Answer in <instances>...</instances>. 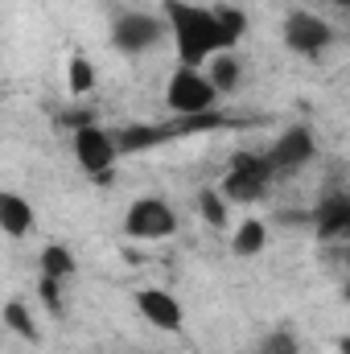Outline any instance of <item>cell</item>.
Returning <instances> with one entry per match:
<instances>
[{
    "mask_svg": "<svg viewBox=\"0 0 350 354\" xmlns=\"http://www.w3.org/2000/svg\"><path fill=\"white\" fill-rule=\"evenodd\" d=\"M264 248H268V223L256 218V214H243V218L231 227V252H235L239 260H252V256H260Z\"/></svg>",
    "mask_w": 350,
    "mask_h": 354,
    "instance_id": "8fae6325",
    "label": "cell"
},
{
    "mask_svg": "<svg viewBox=\"0 0 350 354\" xmlns=\"http://www.w3.org/2000/svg\"><path fill=\"white\" fill-rule=\"evenodd\" d=\"M313 153H317L313 132H309V128H288V132L268 149V161H272L276 174H297V169H305V165L313 161Z\"/></svg>",
    "mask_w": 350,
    "mask_h": 354,
    "instance_id": "9c48e42d",
    "label": "cell"
},
{
    "mask_svg": "<svg viewBox=\"0 0 350 354\" xmlns=\"http://www.w3.org/2000/svg\"><path fill=\"white\" fill-rule=\"evenodd\" d=\"M75 161H79V169L87 177H111L116 174V161H120V140L107 132V128H99V124H87V128H79L75 132Z\"/></svg>",
    "mask_w": 350,
    "mask_h": 354,
    "instance_id": "8992f818",
    "label": "cell"
},
{
    "mask_svg": "<svg viewBox=\"0 0 350 354\" xmlns=\"http://www.w3.org/2000/svg\"><path fill=\"white\" fill-rule=\"evenodd\" d=\"M124 235L136 243H161L177 235V210L165 198H136L124 210Z\"/></svg>",
    "mask_w": 350,
    "mask_h": 354,
    "instance_id": "277c9868",
    "label": "cell"
},
{
    "mask_svg": "<svg viewBox=\"0 0 350 354\" xmlns=\"http://www.w3.org/2000/svg\"><path fill=\"white\" fill-rule=\"evenodd\" d=\"M62 75H66V91H71L75 99L91 95V91H95V83H99V79H95V66H91L87 54H71V58H66V71H62Z\"/></svg>",
    "mask_w": 350,
    "mask_h": 354,
    "instance_id": "2e32d148",
    "label": "cell"
},
{
    "mask_svg": "<svg viewBox=\"0 0 350 354\" xmlns=\"http://www.w3.org/2000/svg\"><path fill=\"white\" fill-rule=\"evenodd\" d=\"M338 354H350V334L347 338H338Z\"/></svg>",
    "mask_w": 350,
    "mask_h": 354,
    "instance_id": "e0dca14e",
    "label": "cell"
},
{
    "mask_svg": "<svg viewBox=\"0 0 350 354\" xmlns=\"http://www.w3.org/2000/svg\"><path fill=\"white\" fill-rule=\"evenodd\" d=\"M194 210H198V218H202L206 227H214V231H231V198H227L223 189H198Z\"/></svg>",
    "mask_w": 350,
    "mask_h": 354,
    "instance_id": "4fadbf2b",
    "label": "cell"
},
{
    "mask_svg": "<svg viewBox=\"0 0 350 354\" xmlns=\"http://www.w3.org/2000/svg\"><path fill=\"white\" fill-rule=\"evenodd\" d=\"M338 4H347V8H350V0H338Z\"/></svg>",
    "mask_w": 350,
    "mask_h": 354,
    "instance_id": "ac0fdd59",
    "label": "cell"
},
{
    "mask_svg": "<svg viewBox=\"0 0 350 354\" xmlns=\"http://www.w3.org/2000/svg\"><path fill=\"white\" fill-rule=\"evenodd\" d=\"M223 95L214 87V79L206 75V66H181L177 62L174 75L165 79V107L177 115H206Z\"/></svg>",
    "mask_w": 350,
    "mask_h": 354,
    "instance_id": "3957f363",
    "label": "cell"
},
{
    "mask_svg": "<svg viewBox=\"0 0 350 354\" xmlns=\"http://www.w3.org/2000/svg\"><path fill=\"white\" fill-rule=\"evenodd\" d=\"M111 46L128 58H145L169 41V21L165 12L153 8H111Z\"/></svg>",
    "mask_w": 350,
    "mask_h": 354,
    "instance_id": "7a4b0ae2",
    "label": "cell"
},
{
    "mask_svg": "<svg viewBox=\"0 0 350 354\" xmlns=\"http://www.w3.org/2000/svg\"><path fill=\"white\" fill-rule=\"evenodd\" d=\"M165 21H169V46L177 50L181 66H206L223 50H235L231 29L223 25L219 8H198L185 0H165Z\"/></svg>",
    "mask_w": 350,
    "mask_h": 354,
    "instance_id": "6da1fadb",
    "label": "cell"
},
{
    "mask_svg": "<svg viewBox=\"0 0 350 354\" xmlns=\"http://www.w3.org/2000/svg\"><path fill=\"white\" fill-rule=\"evenodd\" d=\"M206 75L214 79L219 95H231V91H239V83H243V62H239V54H235V50H223L219 58H210V62H206Z\"/></svg>",
    "mask_w": 350,
    "mask_h": 354,
    "instance_id": "5bb4252c",
    "label": "cell"
},
{
    "mask_svg": "<svg viewBox=\"0 0 350 354\" xmlns=\"http://www.w3.org/2000/svg\"><path fill=\"white\" fill-rule=\"evenodd\" d=\"M37 272H42V280L66 284V280L79 272V260H75V252H71L66 243H46V248L37 252Z\"/></svg>",
    "mask_w": 350,
    "mask_h": 354,
    "instance_id": "7c38bea8",
    "label": "cell"
},
{
    "mask_svg": "<svg viewBox=\"0 0 350 354\" xmlns=\"http://www.w3.org/2000/svg\"><path fill=\"white\" fill-rule=\"evenodd\" d=\"M280 33H284V46L293 54H301V58H317V54H326L334 46V25L326 17L309 12V8H293L284 17V29Z\"/></svg>",
    "mask_w": 350,
    "mask_h": 354,
    "instance_id": "5b68a950",
    "label": "cell"
},
{
    "mask_svg": "<svg viewBox=\"0 0 350 354\" xmlns=\"http://www.w3.org/2000/svg\"><path fill=\"white\" fill-rule=\"evenodd\" d=\"M272 177H276V169H272L268 157H239V161L227 169V181H223L219 189H223L231 202H256V198L268 194Z\"/></svg>",
    "mask_w": 350,
    "mask_h": 354,
    "instance_id": "ba28073f",
    "label": "cell"
},
{
    "mask_svg": "<svg viewBox=\"0 0 350 354\" xmlns=\"http://www.w3.org/2000/svg\"><path fill=\"white\" fill-rule=\"evenodd\" d=\"M0 317H4V330H8L12 338H21V342H37V338H42L37 317H33V309H29L25 301H8Z\"/></svg>",
    "mask_w": 350,
    "mask_h": 354,
    "instance_id": "9a60e30c",
    "label": "cell"
},
{
    "mask_svg": "<svg viewBox=\"0 0 350 354\" xmlns=\"http://www.w3.org/2000/svg\"><path fill=\"white\" fill-rule=\"evenodd\" d=\"M33 227H37L33 202L21 198L17 189H4V194H0V231H4L8 239H25V235H33Z\"/></svg>",
    "mask_w": 350,
    "mask_h": 354,
    "instance_id": "30bf717a",
    "label": "cell"
},
{
    "mask_svg": "<svg viewBox=\"0 0 350 354\" xmlns=\"http://www.w3.org/2000/svg\"><path fill=\"white\" fill-rule=\"evenodd\" d=\"M132 305H136V313H140L157 334H181V330H185V305L177 301L169 288H161V284L136 288Z\"/></svg>",
    "mask_w": 350,
    "mask_h": 354,
    "instance_id": "52a82bcc",
    "label": "cell"
}]
</instances>
